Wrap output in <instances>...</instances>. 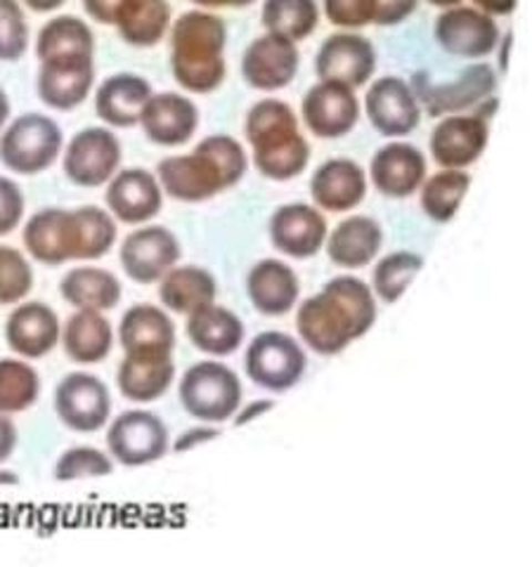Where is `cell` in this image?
Listing matches in <instances>:
<instances>
[{
  "label": "cell",
  "instance_id": "6da1fadb",
  "mask_svg": "<svg viewBox=\"0 0 532 567\" xmlns=\"http://www.w3.org/2000/svg\"><path fill=\"white\" fill-rule=\"evenodd\" d=\"M377 296L360 277L341 275L306 298L296 312L298 336L317 354H339L375 327Z\"/></svg>",
  "mask_w": 532,
  "mask_h": 567
},
{
  "label": "cell",
  "instance_id": "7a4b0ae2",
  "mask_svg": "<svg viewBox=\"0 0 532 567\" xmlns=\"http://www.w3.org/2000/svg\"><path fill=\"white\" fill-rule=\"evenodd\" d=\"M246 168V152L235 137L208 135L192 154L162 158L156 166V181L171 199L200 204L239 185Z\"/></svg>",
  "mask_w": 532,
  "mask_h": 567
},
{
  "label": "cell",
  "instance_id": "3957f363",
  "mask_svg": "<svg viewBox=\"0 0 532 567\" xmlns=\"http://www.w3.org/2000/svg\"><path fill=\"white\" fill-rule=\"evenodd\" d=\"M227 24L208 10H190L177 17L171 31V71L187 93L218 91L227 76Z\"/></svg>",
  "mask_w": 532,
  "mask_h": 567
},
{
  "label": "cell",
  "instance_id": "277c9868",
  "mask_svg": "<svg viewBox=\"0 0 532 567\" xmlns=\"http://www.w3.org/2000/svg\"><path fill=\"white\" fill-rule=\"evenodd\" d=\"M244 135L254 150L256 168L268 181H294L310 162V145L287 102L275 97L256 102L246 114Z\"/></svg>",
  "mask_w": 532,
  "mask_h": 567
},
{
  "label": "cell",
  "instance_id": "5b68a950",
  "mask_svg": "<svg viewBox=\"0 0 532 567\" xmlns=\"http://www.w3.org/2000/svg\"><path fill=\"white\" fill-rule=\"evenodd\" d=\"M177 395L192 419L225 423L239 412L242 381L227 364L204 360L185 371Z\"/></svg>",
  "mask_w": 532,
  "mask_h": 567
},
{
  "label": "cell",
  "instance_id": "8992f818",
  "mask_svg": "<svg viewBox=\"0 0 532 567\" xmlns=\"http://www.w3.org/2000/svg\"><path fill=\"white\" fill-rule=\"evenodd\" d=\"M62 128L45 114H22L0 135V162L17 175H39L60 158Z\"/></svg>",
  "mask_w": 532,
  "mask_h": 567
},
{
  "label": "cell",
  "instance_id": "52a82bcc",
  "mask_svg": "<svg viewBox=\"0 0 532 567\" xmlns=\"http://www.w3.org/2000/svg\"><path fill=\"white\" fill-rule=\"evenodd\" d=\"M244 369L258 388L284 393L306 377L308 358L306 350L289 333L263 331L248 343Z\"/></svg>",
  "mask_w": 532,
  "mask_h": 567
},
{
  "label": "cell",
  "instance_id": "ba28073f",
  "mask_svg": "<svg viewBox=\"0 0 532 567\" xmlns=\"http://www.w3.org/2000/svg\"><path fill=\"white\" fill-rule=\"evenodd\" d=\"M106 447L121 466L137 468L164 458L171 447V437L166 423L154 412L129 410L110 423Z\"/></svg>",
  "mask_w": 532,
  "mask_h": 567
},
{
  "label": "cell",
  "instance_id": "9c48e42d",
  "mask_svg": "<svg viewBox=\"0 0 532 567\" xmlns=\"http://www.w3.org/2000/svg\"><path fill=\"white\" fill-rule=\"evenodd\" d=\"M58 419L74 433H98L112 416V395L91 371H71L55 388Z\"/></svg>",
  "mask_w": 532,
  "mask_h": 567
},
{
  "label": "cell",
  "instance_id": "30bf717a",
  "mask_svg": "<svg viewBox=\"0 0 532 567\" xmlns=\"http://www.w3.org/2000/svg\"><path fill=\"white\" fill-rule=\"evenodd\" d=\"M64 173L74 185L95 189L112 181L121 166V142L110 128H83L64 150Z\"/></svg>",
  "mask_w": 532,
  "mask_h": 567
},
{
  "label": "cell",
  "instance_id": "8fae6325",
  "mask_svg": "<svg viewBox=\"0 0 532 567\" xmlns=\"http://www.w3.org/2000/svg\"><path fill=\"white\" fill-rule=\"evenodd\" d=\"M181 241L162 225L137 227L121 244V265L126 275L147 287V284L162 281V277L173 270L181 260Z\"/></svg>",
  "mask_w": 532,
  "mask_h": 567
},
{
  "label": "cell",
  "instance_id": "7c38bea8",
  "mask_svg": "<svg viewBox=\"0 0 532 567\" xmlns=\"http://www.w3.org/2000/svg\"><path fill=\"white\" fill-rule=\"evenodd\" d=\"M497 91V71L485 64L475 62L467 66L461 74L450 83L433 85L421 74V85L417 83V100L431 116H450L461 114L478 106L483 100L492 97Z\"/></svg>",
  "mask_w": 532,
  "mask_h": 567
},
{
  "label": "cell",
  "instance_id": "4fadbf2b",
  "mask_svg": "<svg viewBox=\"0 0 532 567\" xmlns=\"http://www.w3.org/2000/svg\"><path fill=\"white\" fill-rule=\"evenodd\" d=\"M433 31L442 50L464 60H483L492 55L502 41L494 17L464 6H454L442 12Z\"/></svg>",
  "mask_w": 532,
  "mask_h": 567
},
{
  "label": "cell",
  "instance_id": "5bb4252c",
  "mask_svg": "<svg viewBox=\"0 0 532 567\" xmlns=\"http://www.w3.org/2000/svg\"><path fill=\"white\" fill-rule=\"evenodd\" d=\"M300 114L313 135L336 140L358 126L360 102L352 87L339 81H319L306 93Z\"/></svg>",
  "mask_w": 532,
  "mask_h": 567
},
{
  "label": "cell",
  "instance_id": "9a60e30c",
  "mask_svg": "<svg viewBox=\"0 0 532 567\" xmlns=\"http://www.w3.org/2000/svg\"><path fill=\"white\" fill-rule=\"evenodd\" d=\"M365 112L383 137H405L421 123V104L412 87L398 76H381L369 85Z\"/></svg>",
  "mask_w": 532,
  "mask_h": 567
},
{
  "label": "cell",
  "instance_id": "2e32d148",
  "mask_svg": "<svg viewBox=\"0 0 532 567\" xmlns=\"http://www.w3.org/2000/svg\"><path fill=\"white\" fill-rule=\"evenodd\" d=\"M298 64L300 55L294 41L265 33L246 48L242 58V76L254 91L275 93L296 79Z\"/></svg>",
  "mask_w": 532,
  "mask_h": 567
},
{
  "label": "cell",
  "instance_id": "e0dca14e",
  "mask_svg": "<svg viewBox=\"0 0 532 567\" xmlns=\"http://www.w3.org/2000/svg\"><path fill=\"white\" fill-rule=\"evenodd\" d=\"M319 81H339L348 87L365 85L377 71V50L360 33H334L315 58Z\"/></svg>",
  "mask_w": 532,
  "mask_h": 567
},
{
  "label": "cell",
  "instance_id": "ac0fdd59",
  "mask_svg": "<svg viewBox=\"0 0 532 567\" xmlns=\"http://www.w3.org/2000/svg\"><path fill=\"white\" fill-rule=\"evenodd\" d=\"M24 246L33 260L62 265L79 260L76 213L66 208H43L24 225Z\"/></svg>",
  "mask_w": 532,
  "mask_h": 567
},
{
  "label": "cell",
  "instance_id": "d6986e66",
  "mask_svg": "<svg viewBox=\"0 0 532 567\" xmlns=\"http://www.w3.org/2000/svg\"><path fill=\"white\" fill-rule=\"evenodd\" d=\"M490 140V123L475 114H450L431 133V154L442 168L464 171L483 156Z\"/></svg>",
  "mask_w": 532,
  "mask_h": 567
},
{
  "label": "cell",
  "instance_id": "ffe728a7",
  "mask_svg": "<svg viewBox=\"0 0 532 567\" xmlns=\"http://www.w3.org/2000/svg\"><path fill=\"white\" fill-rule=\"evenodd\" d=\"M95 85V58H52L39 69L35 91L55 112H71L85 102Z\"/></svg>",
  "mask_w": 532,
  "mask_h": 567
},
{
  "label": "cell",
  "instance_id": "44dd1931",
  "mask_svg": "<svg viewBox=\"0 0 532 567\" xmlns=\"http://www.w3.org/2000/svg\"><path fill=\"white\" fill-rule=\"evenodd\" d=\"M104 202L119 223L145 225L162 210L164 189L154 173L145 168H126L106 183Z\"/></svg>",
  "mask_w": 532,
  "mask_h": 567
},
{
  "label": "cell",
  "instance_id": "7402d4cb",
  "mask_svg": "<svg viewBox=\"0 0 532 567\" xmlns=\"http://www.w3.org/2000/svg\"><path fill=\"white\" fill-rule=\"evenodd\" d=\"M270 241L279 254L289 258H313L325 248L327 220L323 210L308 204L279 206L270 218Z\"/></svg>",
  "mask_w": 532,
  "mask_h": 567
},
{
  "label": "cell",
  "instance_id": "603a6c76",
  "mask_svg": "<svg viewBox=\"0 0 532 567\" xmlns=\"http://www.w3.org/2000/svg\"><path fill=\"white\" fill-rule=\"evenodd\" d=\"M6 341L20 358L41 360L62 341L60 317L41 300H27L10 312Z\"/></svg>",
  "mask_w": 532,
  "mask_h": 567
},
{
  "label": "cell",
  "instance_id": "cb8c5ba5",
  "mask_svg": "<svg viewBox=\"0 0 532 567\" xmlns=\"http://www.w3.org/2000/svg\"><path fill=\"white\" fill-rule=\"evenodd\" d=\"M140 126L158 147H181L200 126V110L190 97L177 93H154L140 114Z\"/></svg>",
  "mask_w": 532,
  "mask_h": 567
},
{
  "label": "cell",
  "instance_id": "d4e9b609",
  "mask_svg": "<svg viewBox=\"0 0 532 567\" xmlns=\"http://www.w3.org/2000/svg\"><path fill=\"white\" fill-rule=\"evenodd\" d=\"M369 175L383 197L407 199L426 181V158L410 142H390L371 156Z\"/></svg>",
  "mask_w": 532,
  "mask_h": 567
},
{
  "label": "cell",
  "instance_id": "484cf974",
  "mask_svg": "<svg viewBox=\"0 0 532 567\" xmlns=\"http://www.w3.org/2000/svg\"><path fill=\"white\" fill-rule=\"evenodd\" d=\"M310 194L317 208L346 213L365 202L367 175L352 158H329L313 173Z\"/></svg>",
  "mask_w": 532,
  "mask_h": 567
},
{
  "label": "cell",
  "instance_id": "4316f807",
  "mask_svg": "<svg viewBox=\"0 0 532 567\" xmlns=\"http://www.w3.org/2000/svg\"><path fill=\"white\" fill-rule=\"evenodd\" d=\"M246 293L252 306L265 317H282L298 303L300 281L284 260H258L246 277Z\"/></svg>",
  "mask_w": 532,
  "mask_h": 567
},
{
  "label": "cell",
  "instance_id": "83f0119b",
  "mask_svg": "<svg viewBox=\"0 0 532 567\" xmlns=\"http://www.w3.org/2000/svg\"><path fill=\"white\" fill-rule=\"evenodd\" d=\"M119 341L126 354H173L175 324L166 310L140 303L121 317Z\"/></svg>",
  "mask_w": 532,
  "mask_h": 567
},
{
  "label": "cell",
  "instance_id": "f1b7e54d",
  "mask_svg": "<svg viewBox=\"0 0 532 567\" xmlns=\"http://www.w3.org/2000/svg\"><path fill=\"white\" fill-rule=\"evenodd\" d=\"M154 95L147 79L135 74H116L100 83L95 95L98 116L112 128H131L140 123V114Z\"/></svg>",
  "mask_w": 532,
  "mask_h": 567
},
{
  "label": "cell",
  "instance_id": "f546056e",
  "mask_svg": "<svg viewBox=\"0 0 532 567\" xmlns=\"http://www.w3.org/2000/svg\"><path fill=\"white\" fill-rule=\"evenodd\" d=\"M173 379V354H126L116 374L121 395L140 404L164 398Z\"/></svg>",
  "mask_w": 532,
  "mask_h": 567
},
{
  "label": "cell",
  "instance_id": "4dcf8cb0",
  "mask_svg": "<svg viewBox=\"0 0 532 567\" xmlns=\"http://www.w3.org/2000/svg\"><path fill=\"white\" fill-rule=\"evenodd\" d=\"M381 225L369 216H350L327 235V256L334 265L346 270H358L375 260L381 251Z\"/></svg>",
  "mask_w": 532,
  "mask_h": 567
},
{
  "label": "cell",
  "instance_id": "1f68e13d",
  "mask_svg": "<svg viewBox=\"0 0 532 567\" xmlns=\"http://www.w3.org/2000/svg\"><path fill=\"white\" fill-rule=\"evenodd\" d=\"M187 339L192 346L211 354V358H227L244 343V322L223 306H206L187 315Z\"/></svg>",
  "mask_w": 532,
  "mask_h": 567
},
{
  "label": "cell",
  "instance_id": "d6a6232c",
  "mask_svg": "<svg viewBox=\"0 0 532 567\" xmlns=\"http://www.w3.org/2000/svg\"><path fill=\"white\" fill-rule=\"evenodd\" d=\"M66 358L76 364H98L110 358L114 348L112 322L100 310H79L62 329Z\"/></svg>",
  "mask_w": 532,
  "mask_h": 567
},
{
  "label": "cell",
  "instance_id": "836d02e7",
  "mask_svg": "<svg viewBox=\"0 0 532 567\" xmlns=\"http://www.w3.org/2000/svg\"><path fill=\"white\" fill-rule=\"evenodd\" d=\"M218 284L208 270L200 265H181L168 270L158 284V298L166 310L175 315H192L216 303Z\"/></svg>",
  "mask_w": 532,
  "mask_h": 567
},
{
  "label": "cell",
  "instance_id": "e575fe53",
  "mask_svg": "<svg viewBox=\"0 0 532 567\" xmlns=\"http://www.w3.org/2000/svg\"><path fill=\"white\" fill-rule=\"evenodd\" d=\"M60 293L69 306L76 310H100L106 312L119 306L121 300V281L114 272L104 268H91V265H81V268L69 270L60 284Z\"/></svg>",
  "mask_w": 532,
  "mask_h": 567
},
{
  "label": "cell",
  "instance_id": "d590c367",
  "mask_svg": "<svg viewBox=\"0 0 532 567\" xmlns=\"http://www.w3.org/2000/svg\"><path fill=\"white\" fill-rule=\"evenodd\" d=\"M114 27L129 45L152 48L164 39L171 27L168 0H126Z\"/></svg>",
  "mask_w": 532,
  "mask_h": 567
},
{
  "label": "cell",
  "instance_id": "8d00e7d4",
  "mask_svg": "<svg viewBox=\"0 0 532 567\" xmlns=\"http://www.w3.org/2000/svg\"><path fill=\"white\" fill-rule=\"evenodd\" d=\"M35 55L41 62L52 58H95V35L79 17L62 14L41 29Z\"/></svg>",
  "mask_w": 532,
  "mask_h": 567
},
{
  "label": "cell",
  "instance_id": "74e56055",
  "mask_svg": "<svg viewBox=\"0 0 532 567\" xmlns=\"http://www.w3.org/2000/svg\"><path fill=\"white\" fill-rule=\"evenodd\" d=\"M260 22L268 33L298 43L317 29L319 8L315 0H265Z\"/></svg>",
  "mask_w": 532,
  "mask_h": 567
},
{
  "label": "cell",
  "instance_id": "f35d334b",
  "mask_svg": "<svg viewBox=\"0 0 532 567\" xmlns=\"http://www.w3.org/2000/svg\"><path fill=\"white\" fill-rule=\"evenodd\" d=\"M471 187V175L467 171L446 168L429 181H423L421 189V208L426 216L436 223H450L464 202Z\"/></svg>",
  "mask_w": 532,
  "mask_h": 567
},
{
  "label": "cell",
  "instance_id": "ab89813d",
  "mask_svg": "<svg viewBox=\"0 0 532 567\" xmlns=\"http://www.w3.org/2000/svg\"><path fill=\"white\" fill-rule=\"evenodd\" d=\"M41 377L29 362L6 358L0 360V412L22 414L39 402Z\"/></svg>",
  "mask_w": 532,
  "mask_h": 567
},
{
  "label": "cell",
  "instance_id": "60d3db41",
  "mask_svg": "<svg viewBox=\"0 0 532 567\" xmlns=\"http://www.w3.org/2000/svg\"><path fill=\"white\" fill-rule=\"evenodd\" d=\"M423 268V258L415 251H396L381 258L371 277V291L381 303H396V300L410 289L412 279Z\"/></svg>",
  "mask_w": 532,
  "mask_h": 567
},
{
  "label": "cell",
  "instance_id": "b9f144b4",
  "mask_svg": "<svg viewBox=\"0 0 532 567\" xmlns=\"http://www.w3.org/2000/svg\"><path fill=\"white\" fill-rule=\"evenodd\" d=\"M74 213L79 223V260L104 258L116 244V218L98 206H81Z\"/></svg>",
  "mask_w": 532,
  "mask_h": 567
},
{
  "label": "cell",
  "instance_id": "7bdbcfd3",
  "mask_svg": "<svg viewBox=\"0 0 532 567\" xmlns=\"http://www.w3.org/2000/svg\"><path fill=\"white\" fill-rule=\"evenodd\" d=\"M33 289V270L22 251L0 244V306H17Z\"/></svg>",
  "mask_w": 532,
  "mask_h": 567
},
{
  "label": "cell",
  "instance_id": "ee69618b",
  "mask_svg": "<svg viewBox=\"0 0 532 567\" xmlns=\"http://www.w3.org/2000/svg\"><path fill=\"white\" fill-rule=\"evenodd\" d=\"M114 473V461L98 447H69L55 464V477L62 483L83 481V477H104Z\"/></svg>",
  "mask_w": 532,
  "mask_h": 567
},
{
  "label": "cell",
  "instance_id": "f6af8a7d",
  "mask_svg": "<svg viewBox=\"0 0 532 567\" xmlns=\"http://www.w3.org/2000/svg\"><path fill=\"white\" fill-rule=\"evenodd\" d=\"M29 48V24L20 0H0V62H17Z\"/></svg>",
  "mask_w": 532,
  "mask_h": 567
},
{
  "label": "cell",
  "instance_id": "bcb514c9",
  "mask_svg": "<svg viewBox=\"0 0 532 567\" xmlns=\"http://www.w3.org/2000/svg\"><path fill=\"white\" fill-rule=\"evenodd\" d=\"M325 14L334 27L365 29L375 24L377 0H325Z\"/></svg>",
  "mask_w": 532,
  "mask_h": 567
},
{
  "label": "cell",
  "instance_id": "7dc6e473",
  "mask_svg": "<svg viewBox=\"0 0 532 567\" xmlns=\"http://www.w3.org/2000/svg\"><path fill=\"white\" fill-rule=\"evenodd\" d=\"M24 218V194L14 181L0 175V237L14 233Z\"/></svg>",
  "mask_w": 532,
  "mask_h": 567
},
{
  "label": "cell",
  "instance_id": "c3c4849f",
  "mask_svg": "<svg viewBox=\"0 0 532 567\" xmlns=\"http://www.w3.org/2000/svg\"><path fill=\"white\" fill-rule=\"evenodd\" d=\"M419 0H377V17L375 24L379 27H396L405 22L417 10Z\"/></svg>",
  "mask_w": 532,
  "mask_h": 567
},
{
  "label": "cell",
  "instance_id": "681fc988",
  "mask_svg": "<svg viewBox=\"0 0 532 567\" xmlns=\"http://www.w3.org/2000/svg\"><path fill=\"white\" fill-rule=\"evenodd\" d=\"M218 435H221V431L213 429V423L197 425V429H187V431H183L181 435H177V440L173 442V452H190L194 447L204 445V442L216 440Z\"/></svg>",
  "mask_w": 532,
  "mask_h": 567
},
{
  "label": "cell",
  "instance_id": "f907efd6",
  "mask_svg": "<svg viewBox=\"0 0 532 567\" xmlns=\"http://www.w3.org/2000/svg\"><path fill=\"white\" fill-rule=\"evenodd\" d=\"M123 3H126V0H83V8L98 24L114 27Z\"/></svg>",
  "mask_w": 532,
  "mask_h": 567
},
{
  "label": "cell",
  "instance_id": "816d5d0a",
  "mask_svg": "<svg viewBox=\"0 0 532 567\" xmlns=\"http://www.w3.org/2000/svg\"><path fill=\"white\" fill-rule=\"evenodd\" d=\"M17 440H20V435H17V425L12 423L10 414L0 412V464L12 456Z\"/></svg>",
  "mask_w": 532,
  "mask_h": 567
},
{
  "label": "cell",
  "instance_id": "f5cc1de1",
  "mask_svg": "<svg viewBox=\"0 0 532 567\" xmlns=\"http://www.w3.org/2000/svg\"><path fill=\"white\" fill-rule=\"evenodd\" d=\"M273 406H275L273 400H254L252 404H246L242 412L235 414V425H244V423L254 421V419H258V416H263V414H268V412L273 410Z\"/></svg>",
  "mask_w": 532,
  "mask_h": 567
},
{
  "label": "cell",
  "instance_id": "db71d44e",
  "mask_svg": "<svg viewBox=\"0 0 532 567\" xmlns=\"http://www.w3.org/2000/svg\"><path fill=\"white\" fill-rule=\"evenodd\" d=\"M473 6L490 17H504L516 10L519 0H473Z\"/></svg>",
  "mask_w": 532,
  "mask_h": 567
},
{
  "label": "cell",
  "instance_id": "11a10c76",
  "mask_svg": "<svg viewBox=\"0 0 532 567\" xmlns=\"http://www.w3.org/2000/svg\"><path fill=\"white\" fill-rule=\"evenodd\" d=\"M192 3L206 10H218V8H246L256 3V0H192Z\"/></svg>",
  "mask_w": 532,
  "mask_h": 567
},
{
  "label": "cell",
  "instance_id": "9f6ffc18",
  "mask_svg": "<svg viewBox=\"0 0 532 567\" xmlns=\"http://www.w3.org/2000/svg\"><path fill=\"white\" fill-rule=\"evenodd\" d=\"M66 3V0H24V6H29L33 12H52Z\"/></svg>",
  "mask_w": 532,
  "mask_h": 567
},
{
  "label": "cell",
  "instance_id": "6f0895ef",
  "mask_svg": "<svg viewBox=\"0 0 532 567\" xmlns=\"http://www.w3.org/2000/svg\"><path fill=\"white\" fill-rule=\"evenodd\" d=\"M8 118H10V100H8L3 87H0V128L6 126Z\"/></svg>",
  "mask_w": 532,
  "mask_h": 567
},
{
  "label": "cell",
  "instance_id": "680465c9",
  "mask_svg": "<svg viewBox=\"0 0 532 567\" xmlns=\"http://www.w3.org/2000/svg\"><path fill=\"white\" fill-rule=\"evenodd\" d=\"M20 483V475L14 471H0V487H17Z\"/></svg>",
  "mask_w": 532,
  "mask_h": 567
},
{
  "label": "cell",
  "instance_id": "91938a15",
  "mask_svg": "<svg viewBox=\"0 0 532 567\" xmlns=\"http://www.w3.org/2000/svg\"><path fill=\"white\" fill-rule=\"evenodd\" d=\"M426 3H431V6H436V8H454V6H459L461 0H426Z\"/></svg>",
  "mask_w": 532,
  "mask_h": 567
}]
</instances>
